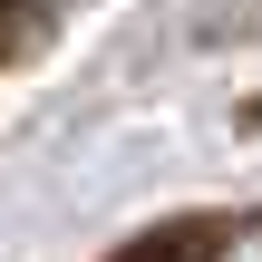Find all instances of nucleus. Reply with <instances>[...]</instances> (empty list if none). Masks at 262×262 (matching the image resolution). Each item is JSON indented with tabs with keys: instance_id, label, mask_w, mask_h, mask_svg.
I'll return each instance as SVG.
<instances>
[{
	"instance_id": "f257e3e1",
	"label": "nucleus",
	"mask_w": 262,
	"mask_h": 262,
	"mask_svg": "<svg viewBox=\"0 0 262 262\" xmlns=\"http://www.w3.org/2000/svg\"><path fill=\"white\" fill-rule=\"evenodd\" d=\"M243 243V214H156L146 233H126L107 262H224Z\"/></svg>"
},
{
	"instance_id": "f03ea898",
	"label": "nucleus",
	"mask_w": 262,
	"mask_h": 262,
	"mask_svg": "<svg viewBox=\"0 0 262 262\" xmlns=\"http://www.w3.org/2000/svg\"><path fill=\"white\" fill-rule=\"evenodd\" d=\"M78 0H0V68H29L58 29H68Z\"/></svg>"
}]
</instances>
